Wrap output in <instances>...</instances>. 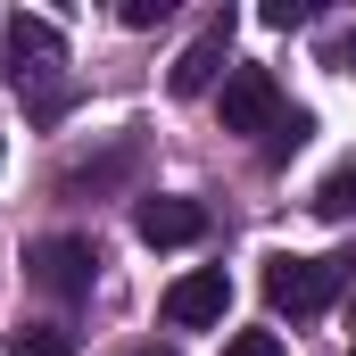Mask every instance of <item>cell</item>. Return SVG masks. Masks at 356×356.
<instances>
[{"instance_id": "6da1fadb", "label": "cell", "mask_w": 356, "mask_h": 356, "mask_svg": "<svg viewBox=\"0 0 356 356\" xmlns=\"http://www.w3.org/2000/svg\"><path fill=\"white\" fill-rule=\"evenodd\" d=\"M8 67H17V99L33 124H58L75 108V83H67V33L50 17H17L8 25Z\"/></svg>"}, {"instance_id": "7a4b0ae2", "label": "cell", "mask_w": 356, "mask_h": 356, "mask_svg": "<svg viewBox=\"0 0 356 356\" xmlns=\"http://www.w3.org/2000/svg\"><path fill=\"white\" fill-rule=\"evenodd\" d=\"M340 290H348V257H273L266 266V298L290 315V323L323 315Z\"/></svg>"}, {"instance_id": "3957f363", "label": "cell", "mask_w": 356, "mask_h": 356, "mask_svg": "<svg viewBox=\"0 0 356 356\" xmlns=\"http://www.w3.org/2000/svg\"><path fill=\"white\" fill-rule=\"evenodd\" d=\"M25 273H33L58 307H75V298H91V282H99V257H91V241H75V232H50V241L25 249Z\"/></svg>"}, {"instance_id": "277c9868", "label": "cell", "mask_w": 356, "mask_h": 356, "mask_svg": "<svg viewBox=\"0 0 356 356\" xmlns=\"http://www.w3.org/2000/svg\"><path fill=\"white\" fill-rule=\"evenodd\" d=\"M232 25H241L232 8H216V17L199 25V42L182 50V58H175V75H166V91H175V99H199L216 75H232Z\"/></svg>"}, {"instance_id": "5b68a950", "label": "cell", "mask_w": 356, "mask_h": 356, "mask_svg": "<svg viewBox=\"0 0 356 356\" xmlns=\"http://www.w3.org/2000/svg\"><path fill=\"white\" fill-rule=\"evenodd\" d=\"M282 124V83L273 67H232L224 75V133H273Z\"/></svg>"}, {"instance_id": "8992f818", "label": "cell", "mask_w": 356, "mask_h": 356, "mask_svg": "<svg viewBox=\"0 0 356 356\" xmlns=\"http://www.w3.org/2000/svg\"><path fill=\"white\" fill-rule=\"evenodd\" d=\"M224 307H232V282H224V266H199V273H182L175 290H166V323H182V332L224 323Z\"/></svg>"}, {"instance_id": "52a82bcc", "label": "cell", "mask_w": 356, "mask_h": 356, "mask_svg": "<svg viewBox=\"0 0 356 356\" xmlns=\"http://www.w3.org/2000/svg\"><path fill=\"white\" fill-rule=\"evenodd\" d=\"M133 232H141L149 249H191V241H207V207H199V199H141Z\"/></svg>"}, {"instance_id": "ba28073f", "label": "cell", "mask_w": 356, "mask_h": 356, "mask_svg": "<svg viewBox=\"0 0 356 356\" xmlns=\"http://www.w3.org/2000/svg\"><path fill=\"white\" fill-rule=\"evenodd\" d=\"M8 356H75V332L67 323H25V332H8Z\"/></svg>"}, {"instance_id": "9c48e42d", "label": "cell", "mask_w": 356, "mask_h": 356, "mask_svg": "<svg viewBox=\"0 0 356 356\" xmlns=\"http://www.w3.org/2000/svg\"><path fill=\"white\" fill-rule=\"evenodd\" d=\"M315 216H356V166H340V175H323V191H315Z\"/></svg>"}, {"instance_id": "30bf717a", "label": "cell", "mask_w": 356, "mask_h": 356, "mask_svg": "<svg viewBox=\"0 0 356 356\" xmlns=\"http://www.w3.org/2000/svg\"><path fill=\"white\" fill-rule=\"evenodd\" d=\"M298 149H307V116H298V108H282V124L266 133V158L282 166V158H298Z\"/></svg>"}, {"instance_id": "8fae6325", "label": "cell", "mask_w": 356, "mask_h": 356, "mask_svg": "<svg viewBox=\"0 0 356 356\" xmlns=\"http://www.w3.org/2000/svg\"><path fill=\"white\" fill-rule=\"evenodd\" d=\"M224 356H282V332H232Z\"/></svg>"}, {"instance_id": "7c38bea8", "label": "cell", "mask_w": 356, "mask_h": 356, "mask_svg": "<svg viewBox=\"0 0 356 356\" xmlns=\"http://www.w3.org/2000/svg\"><path fill=\"white\" fill-rule=\"evenodd\" d=\"M315 17V0H266V25L273 33H290V25H307Z\"/></svg>"}, {"instance_id": "4fadbf2b", "label": "cell", "mask_w": 356, "mask_h": 356, "mask_svg": "<svg viewBox=\"0 0 356 356\" xmlns=\"http://www.w3.org/2000/svg\"><path fill=\"white\" fill-rule=\"evenodd\" d=\"M116 17H124V25H133V33H149V25H158V17H166V0H124V8H116Z\"/></svg>"}, {"instance_id": "5bb4252c", "label": "cell", "mask_w": 356, "mask_h": 356, "mask_svg": "<svg viewBox=\"0 0 356 356\" xmlns=\"http://www.w3.org/2000/svg\"><path fill=\"white\" fill-rule=\"evenodd\" d=\"M348 332H356V307H348Z\"/></svg>"}, {"instance_id": "9a60e30c", "label": "cell", "mask_w": 356, "mask_h": 356, "mask_svg": "<svg viewBox=\"0 0 356 356\" xmlns=\"http://www.w3.org/2000/svg\"><path fill=\"white\" fill-rule=\"evenodd\" d=\"M348 67H356V50H348Z\"/></svg>"}]
</instances>
